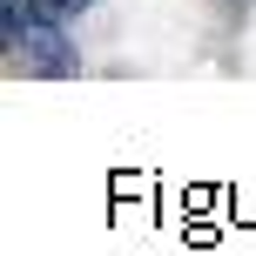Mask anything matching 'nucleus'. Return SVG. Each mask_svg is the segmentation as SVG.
Returning <instances> with one entry per match:
<instances>
[{
    "mask_svg": "<svg viewBox=\"0 0 256 256\" xmlns=\"http://www.w3.org/2000/svg\"><path fill=\"white\" fill-rule=\"evenodd\" d=\"M14 54H27L34 74H68V68H74V54H68V40L54 34V27H27V40H20Z\"/></svg>",
    "mask_w": 256,
    "mask_h": 256,
    "instance_id": "nucleus-1",
    "label": "nucleus"
}]
</instances>
